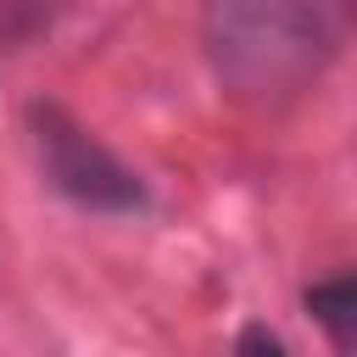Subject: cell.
Here are the masks:
<instances>
[{
	"label": "cell",
	"instance_id": "cell-4",
	"mask_svg": "<svg viewBox=\"0 0 357 357\" xmlns=\"http://www.w3.org/2000/svg\"><path fill=\"white\" fill-rule=\"evenodd\" d=\"M240 346H257V351H284V340H279L273 329H245V335H240Z\"/></svg>",
	"mask_w": 357,
	"mask_h": 357
},
{
	"label": "cell",
	"instance_id": "cell-2",
	"mask_svg": "<svg viewBox=\"0 0 357 357\" xmlns=\"http://www.w3.org/2000/svg\"><path fill=\"white\" fill-rule=\"evenodd\" d=\"M33 145H39V167L45 178L89 206V212H139L145 206V184L134 167H123L84 123H73L61 106H33Z\"/></svg>",
	"mask_w": 357,
	"mask_h": 357
},
{
	"label": "cell",
	"instance_id": "cell-3",
	"mask_svg": "<svg viewBox=\"0 0 357 357\" xmlns=\"http://www.w3.org/2000/svg\"><path fill=\"white\" fill-rule=\"evenodd\" d=\"M307 312L324 324L335 346H357V273H335L307 284Z\"/></svg>",
	"mask_w": 357,
	"mask_h": 357
},
{
	"label": "cell",
	"instance_id": "cell-1",
	"mask_svg": "<svg viewBox=\"0 0 357 357\" xmlns=\"http://www.w3.org/2000/svg\"><path fill=\"white\" fill-rule=\"evenodd\" d=\"M351 28V0H206V50L218 84L279 106L301 95Z\"/></svg>",
	"mask_w": 357,
	"mask_h": 357
}]
</instances>
